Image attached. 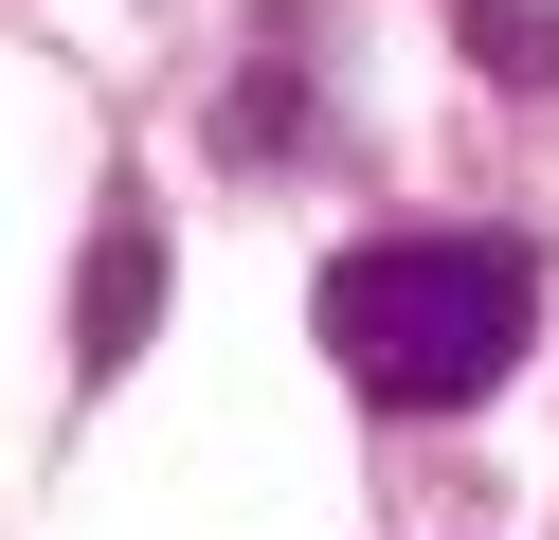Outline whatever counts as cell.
<instances>
[{
	"label": "cell",
	"mask_w": 559,
	"mask_h": 540,
	"mask_svg": "<svg viewBox=\"0 0 559 540\" xmlns=\"http://www.w3.org/2000/svg\"><path fill=\"white\" fill-rule=\"evenodd\" d=\"M451 36H469V72H506V91H559V0H451Z\"/></svg>",
	"instance_id": "obj_3"
},
{
	"label": "cell",
	"mask_w": 559,
	"mask_h": 540,
	"mask_svg": "<svg viewBox=\"0 0 559 540\" xmlns=\"http://www.w3.org/2000/svg\"><path fill=\"white\" fill-rule=\"evenodd\" d=\"M307 324H325L343 396H379V415H469V396H506L523 343H542V252L523 235H361V252H325Z\"/></svg>",
	"instance_id": "obj_1"
},
{
	"label": "cell",
	"mask_w": 559,
	"mask_h": 540,
	"mask_svg": "<svg viewBox=\"0 0 559 540\" xmlns=\"http://www.w3.org/2000/svg\"><path fill=\"white\" fill-rule=\"evenodd\" d=\"M145 307H163V235H145V199H109V235H91V307H73V360H91V379L145 360Z\"/></svg>",
	"instance_id": "obj_2"
}]
</instances>
